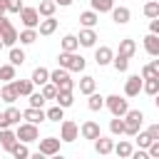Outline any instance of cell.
Wrapping results in <instances>:
<instances>
[{
  "mask_svg": "<svg viewBox=\"0 0 159 159\" xmlns=\"http://www.w3.org/2000/svg\"><path fill=\"white\" fill-rule=\"evenodd\" d=\"M57 65L60 67H67L70 72H84V67H87V60L82 57V55H77V52H60V57H57Z\"/></svg>",
  "mask_w": 159,
  "mask_h": 159,
  "instance_id": "cell-1",
  "label": "cell"
},
{
  "mask_svg": "<svg viewBox=\"0 0 159 159\" xmlns=\"http://www.w3.org/2000/svg\"><path fill=\"white\" fill-rule=\"evenodd\" d=\"M142 122H144V112L142 109H129L124 114V134L137 137V132L142 129Z\"/></svg>",
  "mask_w": 159,
  "mask_h": 159,
  "instance_id": "cell-2",
  "label": "cell"
},
{
  "mask_svg": "<svg viewBox=\"0 0 159 159\" xmlns=\"http://www.w3.org/2000/svg\"><path fill=\"white\" fill-rule=\"evenodd\" d=\"M104 107L112 112V117H124V114L129 112V102H127L124 97H119V94L104 97Z\"/></svg>",
  "mask_w": 159,
  "mask_h": 159,
  "instance_id": "cell-3",
  "label": "cell"
},
{
  "mask_svg": "<svg viewBox=\"0 0 159 159\" xmlns=\"http://www.w3.org/2000/svg\"><path fill=\"white\" fill-rule=\"evenodd\" d=\"M15 132H17V139L25 142V144L40 142V129H37V124H32V122H22V124H17Z\"/></svg>",
  "mask_w": 159,
  "mask_h": 159,
  "instance_id": "cell-4",
  "label": "cell"
},
{
  "mask_svg": "<svg viewBox=\"0 0 159 159\" xmlns=\"http://www.w3.org/2000/svg\"><path fill=\"white\" fill-rule=\"evenodd\" d=\"M50 80L57 84V89H72V87H75V82H72L67 67H57V70H52V72H50Z\"/></svg>",
  "mask_w": 159,
  "mask_h": 159,
  "instance_id": "cell-5",
  "label": "cell"
},
{
  "mask_svg": "<svg viewBox=\"0 0 159 159\" xmlns=\"http://www.w3.org/2000/svg\"><path fill=\"white\" fill-rule=\"evenodd\" d=\"M60 144H62L60 137H45V139H40L37 152H40L42 157H55V154H60Z\"/></svg>",
  "mask_w": 159,
  "mask_h": 159,
  "instance_id": "cell-6",
  "label": "cell"
},
{
  "mask_svg": "<svg viewBox=\"0 0 159 159\" xmlns=\"http://www.w3.org/2000/svg\"><path fill=\"white\" fill-rule=\"evenodd\" d=\"M80 137V127H77V122H72V119H62V124H60V139L62 142H75Z\"/></svg>",
  "mask_w": 159,
  "mask_h": 159,
  "instance_id": "cell-7",
  "label": "cell"
},
{
  "mask_svg": "<svg viewBox=\"0 0 159 159\" xmlns=\"http://www.w3.org/2000/svg\"><path fill=\"white\" fill-rule=\"evenodd\" d=\"M144 87V77L142 75H129L124 82V97H137Z\"/></svg>",
  "mask_w": 159,
  "mask_h": 159,
  "instance_id": "cell-8",
  "label": "cell"
},
{
  "mask_svg": "<svg viewBox=\"0 0 159 159\" xmlns=\"http://www.w3.org/2000/svg\"><path fill=\"white\" fill-rule=\"evenodd\" d=\"M20 20H22L25 27H37L40 20H42V15L37 12V7H22L20 10Z\"/></svg>",
  "mask_w": 159,
  "mask_h": 159,
  "instance_id": "cell-9",
  "label": "cell"
},
{
  "mask_svg": "<svg viewBox=\"0 0 159 159\" xmlns=\"http://www.w3.org/2000/svg\"><path fill=\"white\" fill-rule=\"evenodd\" d=\"M22 119H25V122H32V124H42V122L47 119V112H45L42 107H27V109L22 112Z\"/></svg>",
  "mask_w": 159,
  "mask_h": 159,
  "instance_id": "cell-10",
  "label": "cell"
},
{
  "mask_svg": "<svg viewBox=\"0 0 159 159\" xmlns=\"http://www.w3.org/2000/svg\"><path fill=\"white\" fill-rule=\"evenodd\" d=\"M17 142H20V139H17V132H12L10 127L0 129V144H2V149H5V152H12V147H15Z\"/></svg>",
  "mask_w": 159,
  "mask_h": 159,
  "instance_id": "cell-11",
  "label": "cell"
},
{
  "mask_svg": "<svg viewBox=\"0 0 159 159\" xmlns=\"http://www.w3.org/2000/svg\"><path fill=\"white\" fill-rule=\"evenodd\" d=\"M77 37H80V47H94L97 40H99L97 32H94V27H82Z\"/></svg>",
  "mask_w": 159,
  "mask_h": 159,
  "instance_id": "cell-12",
  "label": "cell"
},
{
  "mask_svg": "<svg viewBox=\"0 0 159 159\" xmlns=\"http://www.w3.org/2000/svg\"><path fill=\"white\" fill-rule=\"evenodd\" d=\"M112 60H114V52H112V47L102 45V47H97V50H94V62H97L99 67H104V65H112Z\"/></svg>",
  "mask_w": 159,
  "mask_h": 159,
  "instance_id": "cell-13",
  "label": "cell"
},
{
  "mask_svg": "<svg viewBox=\"0 0 159 159\" xmlns=\"http://www.w3.org/2000/svg\"><path fill=\"white\" fill-rule=\"evenodd\" d=\"M80 134H82V139H97L102 132H99V124L97 122H92V119H87V122H82V127H80Z\"/></svg>",
  "mask_w": 159,
  "mask_h": 159,
  "instance_id": "cell-14",
  "label": "cell"
},
{
  "mask_svg": "<svg viewBox=\"0 0 159 159\" xmlns=\"http://www.w3.org/2000/svg\"><path fill=\"white\" fill-rule=\"evenodd\" d=\"M94 152L97 154H102V157H107V154H112L114 152V139H109V137H97L94 139Z\"/></svg>",
  "mask_w": 159,
  "mask_h": 159,
  "instance_id": "cell-15",
  "label": "cell"
},
{
  "mask_svg": "<svg viewBox=\"0 0 159 159\" xmlns=\"http://www.w3.org/2000/svg\"><path fill=\"white\" fill-rule=\"evenodd\" d=\"M112 20H114L117 25H127V22L132 20V10L124 7V5H119V7L114 5V7H112Z\"/></svg>",
  "mask_w": 159,
  "mask_h": 159,
  "instance_id": "cell-16",
  "label": "cell"
},
{
  "mask_svg": "<svg viewBox=\"0 0 159 159\" xmlns=\"http://www.w3.org/2000/svg\"><path fill=\"white\" fill-rule=\"evenodd\" d=\"M144 50H147V55L159 57V35H154V32L144 35Z\"/></svg>",
  "mask_w": 159,
  "mask_h": 159,
  "instance_id": "cell-17",
  "label": "cell"
},
{
  "mask_svg": "<svg viewBox=\"0 0 159 159\" xmlns=\"http://www.w3.org/2000/svg\"><path fill=\"white\" fill-rule=\"evenodd\" d=\"M55 30H57V20H55V15H52V17H42V20H40V25H37V32H40L42 37L52 35Z\"/></svg>",
  "mask_w": 159,
  "mask_h": 159,
  "instance_id": "cell-18",
  "label": "cell"
},
{
  "mask_svg": "<svg viewBox=\"0 0 159 159\" xmlns=\"http://www.w3.org/2000/svg\"><path fill=\"white\" fill-rule=\"evenodd\" d=\"M0 99L7 102V104H12L15 99H20V94H17V89H15L12 82H5V84H2V89H0Z\"/></svg>",
  "mask_w": 159,
  "mask_h": 159,
  "instance_id": "cell-19",
  "label": "cell"
},
{
  "mask_svg": "<svg viewBox=\"0 0 159 159\" xmlns=\"http://www.w3.org/2000/svg\"><path fill=\"white\" fill-rule=\"evenodd\" d=\"M99 22V12L97 10H84V12H80V25L82 27H94Z\"/></svg>",
  "mask_w": 159,
  "mask_h": 159,
  "instance_id": "cell-20",
  "label": "cell"
},
{
  "mask_svg": "<svg viewBox=\"0 0 159 159\" xmlns=\"http://www.w3.org/2000/svg\"><path fill=\"white\" fill-rule=\"evenodd\" d=\"M119 55H124V57H134V52H137V42L132 40V37H124V40H119V50H117Z\"/></svg>",
  "mask_w": 159,
  "mask_h": 159,
  "instance_id": "cell-21",
  "label": "cell"
},
{
  "mask_svg": "<svg viewBox=\"0 0 159 159\" xmlns=\"http://www.w3.org/2000/svg\"><path fill=\"white\" fill-rule=\"evenodd\" d=\"M0 37H2V42H5V47H15V42L20 40V32L10 25V27H5L2 32H0Z\"/></svg>",
  "mask_w": 159,
  "mask_h": 159,
  "instance_id": "cell-22",
  "label": "cell"
},
{
  "mask_svg": "<svg viewBox=\"0 0 159 159\" xmlns=\"http://www.w3.org/2000/svg\"><path fill=\"white\" fill-rule=\"evenodd\" d=\"M12 84H15V89H17L20 97H30L32 94V87H35L32 80H12Z\"/></svg>",
  "mask_w": 159,
  "mask_h": 159,
  "instance_id": "cell-23",
  "label": "cell"
},
{
  "mask_svg": "<svg viewBox=\"0 0 159 159\" xmlns=\"http://www.w3.org/2000/svg\"><path fill=\"white\" fill-rule=\"evenodd\" d=\"M55 102L60 104V107H72L75 104V97H72V89H57V97H55Z\"/></svg>",
  "mask_w": 159,
  "mask_h": 159,
  "instance_id": "cell-24",
  "label": "cell"
},
{
  "mask_svg": "<svg viewBox=\"0 0 159 159\" xmlns=\"http://www.w3.org/2000/svg\"><path fill=\"white\" fill-rule=\"evenodd\" d=\"M37 87H42L45 82H50V70H45V67H35L32 70V77H30Z\"/></svg>",
  "mask_w": 159,
  "mask_h": 159,
  "instance_id": "cell-25",
  "label": "cell"
},
{
  "mask_svg": "<svg viewBox=\"0 0 159 159\" xmlns=\"http://www.w3.org/2000/svg\"><path fill=\"white\" fill-rule=\"evenodd\" d=\"M94 89H97V80H94L92 75H84V77L80 80V92H82V94H92Z\"/></svg>",
  "mask_w": 159,
  "mask_h": 159,
  "instance_id": "cell-26",
  "label": "cell"
},
{
  "mask_svg": "<svg viewBox=\"0 0 159 159\" xmlns=\"http://www.w3.org/2000/svg\"><path fill=\"white\" fill-rule=\"evenodd\" d=\"M55 10H57V2H55V0H40V5H37V12H40L42 17H52Z\"/></svg>",
  "mask_w": 159,
  "mask_h": 159,
  "instance_id": "cell-27",
  "label": "cell"
},
{
  "mask_svg": "<svg viewBox=\"0 0 159 159\" xmlns=\"http://www.w3.org/2000/svg\"><path fill=\"white\" fill-rule=\"evenodd\" d=\"M37 37H40L37 27H25V30L20 32V42H22V45H32V42H37Z\"/></svg>",
  "mask_w": 159,
  "mask_h": 159,
  "instance_id": "cell-28",
  "label": "cell"
},
{
  "mask_svg": "<svg viewBox=\"0 0 159 159\" xmlns=\"http://www.w3.org/2000/svg\"><path fill=\"white\" fill-rule=\"evenodd\" d=\"M77 47H80V37L77 35H65L62 37V50L65 52H77Z\"/></svg>",
  "mask_w": 159,
  "mask_h": 159,
  "instance_id": "cell-29",
  "label": "cell"
},
{
  "mask_svg": "<svg viewBox=\"0 0 159 159\" xmlns=\"http://www.w3.org/2000/svg\"><path fill=\"white\" fill-rule=\"evenodd\" d=\"M87 107H89L92 112H99V109L104 107V97H102V94H97V92L87 94Z\"/></svg>",
  "mask_w": 159,
  "mask_h": 159,
  "instance_id": "cell-30",
  "label": "cell"
},
{
  "mask_svg": "<svg viewBox=\"0 0 159 159\" xmlns=\"http://www.w3.org/2000/svg\"><path fill=\"white\" fill-rule=\"evenodd\" d=\"M132 152H134V147L124 139V142H119V144H114V154L117 157H122V159H129L132 157Z\"/></svg>",
  "mask_w": 159,
  "mask_h": 159,
  "instance_id": "cell-31",
  "label": "cell"
},
{
  "mask_svg": "<svg viewBox=\"0 0 159 159\" xmlns=\"http://www.w3.org/2000/svg\"><path fill=\"white\" fill-rule=\"evenodd\" d=\"M89 5H92V10H97V12H112L114 0H89Z\"/></svg>",
  "mask_w": 159,
  "mask_h": 159,
  "instance_id": "cell-32",
  "label": "cell"
},
{
  "mask_svg": "<svg viewBox=\"0 0 159 159\" xmlns=\"http://www.w3.org/2000/svg\"><path fill=\"white\" fill-rule=\"evenodd\" d=\"M47 119H50V122H57V124H60V122L65 119V107H60V104L50 107V109H47Z\"/></svg>",
  "mask_w": 159,
  "mask_h": 159,
  "instance_id": "cell-33",
  "label": "cell"
},
{
  "mask_svg": "<svg viewBox=\"0 0 159 159\" xmlns=\"http://www.w3.org/2000/svg\"><path fill=\"white\" fill-rule=\"evenodd\" d=\"M112 65H114V70L117 72H127L129 70V57H124V55H114V60H112Z\"/></svg>",
  "mask_w": 159,
  "mask_h": 159,
  "instance_id": "cell-34",
  "label": "cell"
},
{
  "mask_svg": "<svg viewBox=\"0 0 159 159\" xmlns=\"http://www.w3.org/2000/svg\"><path fill=\"white\" fill-rule=\"evenodd\" d=\"M109 132H112L114 137L124 134V117H112V122H109Z\"/></svg>",
  "mask_w": 159,
  "mask_h": 159,
  "instance_id": "cell-35",
  "label": "cell"
},
{
  "mask_svg": "<svg viewBox=\"0 0 159 159\" xmlns=\"http://www.w3.org/2000/svg\"><path fill=\"white\" fill-rule=\"evenodd\" d=\"M10 154H12L15 159H27V157H30V149H27V144H25V142H17V144L12 147V152H10Z\"/></svg>",
  "mask_w": 159,
  "mask_h": 159,
  "instance_id": "cell-36",
  "label": "cell"
},
{
  "mask_svg": "<svg viewBox=\"0 0 159 159\" xmlns=\"http://www.w3.org/2000/svg\"><path fill=\"white\" fill-rule=\"evenodd\" d=\"M149 20H154V17H159V2L157 0H147V5H144V10H142Z\"/></svg>",
  "mask_w": 159,
  "mask_h": 159,
  "instance_id": "cell-37",
  "label": "cell"
},
{
  "mask_svg": "<svg viewBox=\"0 0 159 159\" xmlns=\"http://www.w3.org/2000/svg\"><path fill=\"white\" fill-rule=\"evenodd\" d=\"M142 92H147V94H157L159 92V77H149V80H144V87H142Z\"/></svg>",
  "mask_w": 159,
  "mask_h": 159,
  "instance_id": "cell-38",
  "label": "cell"
},
{
  "mask_svg": "<svg viewBox=\"0 0 159 159\" xmlns=\"http://www.w3.org/2000/svg\"><path fill=\"white\" fill-rule=\"evenodd\" d=\"M0 80L2 82H12L15 80V65H0Z\"/></svg>",
  "mask_w": 159,
  "mask_h": 159,
  "instance_id": "cell-39",
  "label": "cell"
},
{
  "mask_svg": "<svg viewBox=\"0 0 159 159\" xmlns=\"http://www.w3.org/2000/svg\"><path fill=\"white\" fill-rule=\"evenodd\" d=\"M7 57H10V62H12L15 67L25 62V52H22L20 47H10V55H7Z\"/></svg>",
  "mask_w": 159,
  "mask_h": 159,
  "instance_id": "cell-40",
  "label": "cell"
},
{
  "mask_svg": "<svg viewBox=\"0 0 159 159\" xmlns=\"http://www.w3.org/2000/svg\"><path fill=\"white\" fill-rule=\"evenodd\" d=\"M40 89H42L45 99H55V97H57V84H55L52 80H50V82H45V84H42Z\"/></svg>",
  "mask_w": 159,
  "mask_h": 159,
  "instance_id": "cell-41",
  "label": "cell"
},
{
  "mask_svg": "<svg viewBox=\"0 0 159 159\" xmlns=\"http://www.w3.org/2000/svg\"><path fill=\"white\" fill-rule=\"evenodd\" d=\"M5 114H7V119H10V124H20V119H22V112H20L17 107H12V104H10L7 109H5Z\"/></svg>",
  "mask_w": 159,
  "mask_h": 159,
  "instance_id": "cell-42",
  "label": "cell"
},
{
  "mask_svg": "<svg viewBox=\"0 0 159 159\" xmlns=\"http://www.w3.org/2000/svg\"><path fill=\"white\" fill-rule=\"evenodd\" d=\"M152 142H154V139L149 137V132H142V129L137 132V144H139V149H149Z\"/></svg>",
  "mask_w": 159,
  "mask_h": 159,
  "instance_id": "cell-43",
  "label": "cell"
},
{
  "mask_svg": "<svg viewBox=\"0 0 159 159\" xmlns=\"http://www.w3.org/2000/svg\"><path fill=\"white\" fill-rule=\"evenodd\" d=\"M27 99H30V107H42V104L47 102V99H45V94H42V89H40V92H32Z\"/></svg>",
  "mask_w": 159,
  "mask_h": 159,
  "instance_id": "cell-44",
  "label": "cell"
},
{
  "mask_svg": "<svg viewBox=\"0 0 159 159\" xmlns=\"http://www.w3.org/2000/svg\"><path fill=\"white\" fill-rule=\"evenodd\" d=\"M5 2H7V12H17V15H20V10L25 7L22 0H5Z\"/></svg>",
  "mask_w": 159,
  "mask_h": 159,
  "instance_id": "cell-45",
  "label": "cell"
},
{
  "mask_svg": "<svg viewBox=\"0 0 159 159\" xmlns=\"http://www.w3.org/2000/svg\"><path fill=\"white\" fill-rule=\"evenodd\" d=\"M147 152H149V157H152V159H159V139H154V142L149 144V149H147Z\"/></svg>",
  "mask_w": 159,
  "mask_h": 159,
  "instance_id": "cell-46",
  "label": "cell"
},
{
  "mask_svg": "<svg viewBox=\"0 0 159 159\" xmlns=\"http://www.w3.org/2000/svg\"><path fill=\"white\" fill-rule=\"evenodd\" d=\"M142 77H144V80H149V77H159V75L152 70V65H144V67H142Z\"/></svg>",
  "mask_w": 159,
  "mask_h": 159,
  "instance_id": "cell-47",
  "label": "cell"
},
{
  "mask_svg": "<svg viewBox=\"0 0 159 159\" xmlns=\"http://www.w3.org/2000/svg\"><path fill=\"white\" fill-rule=\"evenodd\" d=\"M132 159H149V152L147 149H134L132 152Z\"/></svg>",
  "mask_w": 159,
  "mask_h": 159,
  "instance_id": "cell-48",
  "label": "cell"
},
{
  "mask_svg": "<svg viewBox=\"0 0 159 159\" xmlns=\"http://www.w3.org/2000/svg\"><path fill=\"white\" fill-rule=\"evenodd\" d=\"M147 132H149V137H152V139H159V124H149V127H147Z\"/></svg>",
  "mask_w": 159,
  "mask_h": 159,
  "instance_id": "cell-49",
  "label": "cell"
},
{
  "mask_svg": "<svg viewBox=\"0 0 159 159\" xmlns=\"http://www.w3.org/2000/svg\"><path fill=\"white\" fill-rule=\"evenodd\" d=\"M149 32H154V35H159V17H154V20H149Z\"/></svg>",
  "mask_w": 159,
  "mask_h": 159,
  "instance_id": "cell-50",
  "label": "cell"
},
{
  "mask_svg": "<svg viewBox=\"0 0 159 159\" xmlns=\"http://www.w3.org/2000/svg\"><path fill=\"white\" fill-rule=\"evenodd\" d=\"M5 127H10V119H7L5 112H0V129H5Z\"/></svg>",
  "mask_w": 159,
  "mask_h": 159,
  "instance_id": "cell-51",
  "label": "cell"
},
{
  "mask_svg": "<svg viewBox=\"0 0 159 159\" xmlns=\"http://www.w3.org/2000/svg\"><path fill=\"white\" fill-rule=\"evenodd\" d=\"M10 25H12V22H10V20H7L5 15H0V32H2L5 27H10Z\"/></svg>",
  "mask_w": 159,
  "mask_h": 159,
  "instance_id": "cell-52",
  "label": "cell"
},
{
  "mask_svg": "<svg viewBox=\"0 0 159 159\" xmlns=\"http://www.w3.org/2000/svg\"><path fill=\"white\" fill-rule=\"evenodd\" d=\"M149 65H152V70H154V72H157V75H159V57H157V60H152V62H149Z\"/></svg>",
  "mask_w": 159,
  "mask_h": 159,
  "instance_id": "cell-53",
  "label": "cell"
},
{
  "mask_svg": "<svg viewBox=\"0 0 159 159\" xmlns=\"http://www.w3.org/2000/svg\"><path fill=\"white\" fill-rule=\"evenodd\" d=\"M55 2H57L60 7H70V5H72V0H55Z\"/></svg>",
  "mask_w": 159,
  "mask_h": 159,
  "instance_id": "cell-54",
  "label": "cell"
},
{
  "mask_svg": "<svg viewBox=\"0 0 159 159\" xmlns=\"http://www.w3.org/2000/svg\"><path fill=\"white\" fill-rule=\"evenodd\" d=\"M5 12H7V2H5V0H0V15H5Z\"/></svg>",
  "mask_w": 159,
  "mask_h": 159,
  "instance_id": "cell-55",
  "label": "cell"
},
{
  "mask_svg": "<svg viewBox=\"0 0 159 159\" xmlns=\"http://www.w3.org/2000/svg\"><path fill=\"white\" fill-rule=\"evenodd\" d=\"M154 107H157V109H159V92H157V94H154Z\"/></svg>",
  "mask_w": 159,
  "mask_h": 159,
  "instance_id": "cell-56",
  "label": "cell"
},
{
  "mask_svg": "<svg viewBox=\"0 0 159 159\" xmlns=\"http://www.w3.org/2000/svg\"><path fill=\"white\" fill-rule=\"evenodd\" d=\"M2 47H5V42H2V37H0V50H2Z\"/></svg>",
  "mask_w": 159,
  "mask_h": 159,
  "instance_id": "cell-57",
  "label": "cell"
},
{
  "mask_svg": "<svg viewBox=\"0 0 159 159\" xmlns=\"http://www.w3.org/2000/svg\"><path fill=\"white\" fill-rule=\"evenodd\" d=\"M0 149H2V144H0Z\"/></svg>",
  "mask_w": 159,
  "mask_h": 159,
  "instance_id": "cell-58",
  "label": "cell"
}]
</instances>
